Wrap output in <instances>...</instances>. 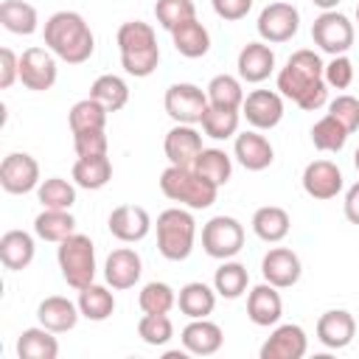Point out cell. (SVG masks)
Listing matches in <instances>:
<instances>
[{
    "instance_id": "obj_1",
    "label": "cell",
    "mask_w": 359,
    "mask_h": 359,
    "mask_svg": "<svg viewBox=\"0 0 359 359\" xmlns=\"http://www.w3.org/2000/svg\"><path fill=\"white\" fill-rule=\"evenodd\" d=\"M325 65L320 53L300 48L294 50L286 65L278 73V93L289 101H294L303 112H314L328 101V84L323 76Z\"/></svg>"
},
{
    "instance_id": "obj_2",
    "label": "cell",
    "mask_w": 359,
    "mask_h": 359,
    "mask_svg": "<svg viewBox=\"0 0 359 359\" xmlns=\"http://www.w3.org/2000/svg\"><path fill=\"white\" fill-rule=\"evenodd\" d=\"M45 45L56 59L67 65H81L95 50V36L79 11H56L45 20Z\"/></svg>"
},
{
    "instance_id": "obj_3",
    "label": "cell",
    "mask_w": 359,
    "mask_h": 359,
    "mask_svg": "<svg viewBox=\"0 0 359 359\" xmlns=\"http://www.w3.org/2000/svg\"><path fill=\"white\" fill-rule=\"evenodd\" d=\"M118 50H121V67L135 76V79H146L157 70L160 65V48H157V36L154 28L143 20H129L118 28Z\"/></svg>"
},
{
    "instance_id": "obj_4",
    "label": "cell",
    "mask_w": 359,
    "mask_h": 359,
    "mask_svg": "<svg viewBox=\"0 0 359 359\" xmlns=\"http://www.w3.org/2000/svg\"><path fill=\"white\" fill-rule=\"evenodd\" d=\"M160 191L171 202H180L191 210L210 208L216 202V194H219V188L210 180H205L194 165H168L160 174Z\"/></svg>"
},
{
    "instance_id": "obj_5",
    "label": "cell",
    "mask_w": 359,
    "mask_h": 359,
    "mask_svg": "<svg viewBox=\"0 0 359 359\" xmlns=\"http://www.w3.org/2000/svg\"><path fill=\"white\" fill-rule=\"evenodd\" d=\"M196 222L185 208H168L157 216V250L165 261H185L194 252Z\"/></svg>"
},
{
    "instance_id": "obj_6",
    "label": "cell",
    "mask_w": 359,
    "mask_h": 359,
    "mask_svg": "<svg viewBox=\"0 0 359 359\" xmlns=\"http://www.w3.org/2000/svg\"><path fill=\"white\" fill-rule=\"evenodd\" d=\"M56 261L62 269V278L70 289H84L95 283V244L84 233H73L65 241H59Z\"/></svg>"
},
{
    "instance_id": "obj_7",
    "label": "cell",
    "mask_w": 359,
    "mask_h": 359,
    "mask_svg": "<svg viewBox=\"0 0 359 359\" xmlns=\"http://www.w3.org/2000/svg\"><path fill=\"white\" fill-rule=\"evenodd\" d=\"M244 247V224L233 216H213L210 222H205L202 227V250L216 258V261H227L236 258Z\"/></svg>"
},
{
    "instance_id": "obj_8",
    "label": "cell",
    "mask_w": 359,
    "mask_h": 359,
    "mask_svg": "<svg viewBox=\"0 0 359 359\" xmlns=\"http://www.w3.org/2000/svg\"><path fill=\"white\" fill-rule=\"evenodd\" d=\"M163 107L168 112V118L174 123H202L210 101H208V93L191 81H177L165 90V98H163Z\"/></svg>"
},
{
    "instance_id": "obj_9",
    "label": "cell",
    "mask_w": 359,
    "mask_h": 359,
    "mask_svg": "<svg viewBox=\"0 0 359 359\" xmlns=\"http://www.w3.org/2000/svg\"><path fill=\"white\" fill-rule=\"evenodd\" d=\"M311 39L314 45L328 53V56H339V53H348L353 39H356V31H353V22L339 14L337 8L334 11H323L314 25H311Z\"/></svg>"
},
{
    "instance_id": "obj_10",
    "label": "cell",
    "mask_w": 359,
    "mask_h": 359,
    "mask_svg": "<svg viewBox=\"0 0 359 359\" xmlns=\"http://www.w3.org/2000/svg\"><path fill=\"white\" fill-rule=\"evenodd\" d=\"M258 36L269 45H280V42H289L297 28H300V11L292 6V3H269L261 8L258 14Z\"/></svg>"
},
{
    "instance_id": "obj_11",
    "label": "cell",
    "mask_w": 359,
    "mask_h": 359,
    "mask_svg": "<svg viewBox=\"0 0 359 359\" xmlns=\"http://www.w3.org/2000/svg\"><path fill=\"white\" fill-rule=\"evenodd\" d=\"M59 67H56V53L48 48H28L20 56V81L22 87L34 93H45L56 84Z\"/></svg>"
},
{
    "instance_id": "obj_12",
    "label": "cell",
    "mask_w": 359,
    "mask_h": 359,
    "mask_svg": "<svg viewBox=\"0 0 359 359\" xmlns=\"http://www.w3.org/2000/svg\"><path fill=\"white\" fill-rule=\"evenodd\" d=\"M39 163L28 151H11L0 163V185L6 194H28L39 188Z\"/></svg>"
},
{
    "instance_id": "obj_13",
    "label": "cell",
    "mask_w": 359,
    "mask_h": 359,
    "mask_svg": "<svg viewBox=\"0 0 359 359\" xmlns=\"http://www.w3.org/2000/svg\"><path fill=\"white\" fill-rule=\"evenodd\" d=\"M241 115L258 132L275 129L283 121V95L275 93V90H252V93L244 95Z\"/></svg>"
},
{
    "instance_id": "obj_14",
    "label": "cell",
    "mask_w": 359,
    "mask_h": 359,
    "mask_svg": "<svg viewBox=\"0 0 359 359\" xmlns=\"http://www.w3.org/2000/svg\"><path fill=\"white\" fill-rule=\"evenodd\" d=\"M300 182H303V191H306L311 199H320V202L334 199V196L342 191V185H345L339 165L331 163V160H311V163L303 168Z\"/></svg>"
},
{
    "instance_id": "obj_15",
    "label": "cell",
    "mask_w": 359,
    "mask_h": 359,
    "mask_svg": "<svg viewBox=\"0 0 359 359\" xmlns=\"http://www.w3.org/2000/svg\"><path fill=\"white\" fill-rule=\"evenodd\" d=\"M261 275L266 283L278 286V289H289L300 280L303 275V264L297 258L294 250L289 247H272L264 258H261Z\"/></svg>"
},
{
    "instance_id": "obj_16",
    "label": "cell",
    "mask_w": 359,
    "mask_h": 359,
    "mask_svg": "<svg viewBox=\"0 0 359 359\" xmlns=\"http://www.w3.org/2000/svg\"><path fill=\"white\" fill-rule=\"evenodd\" d=\"M309 351V337L300 325L283 323L275 325V331L261 345V359H303Z\"/></svg>"
},
{
    "instance_id": "obj_17",
    "label": "cell",
    "mask_w": 359,
    "mask_h": 359,
    "mask_svg": "<svg viewBox=\"0 0 359 359\" xmlns=\"http://www.w3.org/2000/svg\"><path fill=\"white\" fill-rule=\"evenodd\" d=\"M107 227L109 233L123 241V244H135V241H143L151 230V216L146 213V208L140 205H118L109 219H107Z\"/></svg>"
},
{
    "instance_id": "obj_18",
    "label": "cell",
    "mask_w": 359,
    "mask_h": 359,
    "mask_svg": "<svg viewBox=\"0 0 359 359\" xmlns=\"http://www.w3.org/2000/svg\"><path fill=\"white\" fill-rule=\"evenodd\" d=\"M202 149V135L191 123H174L165 132L163 151L168 157V165H194Z\"/></svg>"
},
{
    "instance_id": "obj_19",
    "label": "cell",
    "mask_w": 359,
    "mask_h": 359,
    "mask_svg": "<svg viewBox=\"0 0 359 359\" xmlns=\"http://www.w3.org/2000/svg\"><path fill=\"white\" fill-rule=\"evenodd\" d=\"M140 272H143V261L132 247H118L104 261V280L115 292L132 289L140 280Z\"/></svg>"
},
{
    "instance_id": "obj_20",
    "label": "cell",
    "mask_w": 359,
    "mask_h": 359,
    "mask_svg": "<svg viewBox=\"0 0 359 359\" xmlns=\"http://www.w3.org/2000/svg\"><path fill=\"white\" fill-rule=\"evenodd\" d=\"M236 67H238V79L247 81V84H261L272 76L275 70V50L269 48V42H247L241 50H238V59H236Z\"/></svg>"
},
{
    "instance_id": "obj_21",
    "label": "cell",
    "mask_w": 359,
    "mask_h": 359,
    "mask_svg": "<svg viewBox=\"0 0 359 359\" xmlns=\"http://www.w3.org/2000/svg\"><path fill=\"white\" fill-rule=\"evenodd\" d=\"M280 314H283V300H280L278 286L264 280V283L250 289V294H247V317H250L252 325H258V328L278 325Z\"/></svg>"
},
{
    "instance_id": "obj_22",
    "label": "cell",
    "mask_w": 359,
    "mask_h": 359,
    "mask_svg": "<svg viewBox=\"0 0 359 359\" xmlns=\"http://www.w3.org/2000/svg\"><path fill=\"white\" fill-rule=\"evenodd\" d=\"M356 337V320L351 311L345 309H328L325 314H320L317 320V339L331 348V351H342L353 342Z\"/></svg>"
},
{
    "instance_id": "obj_23",
    "label": "cell",
    "mask_w": 359,
    "mask_h": 359,
    "mask_svg": "<svg viewBox=\"0 0 359 359\" xmlns=\"http://www.w3.org/2000/svg\"><path fill=\"white\" fill-rule=\"evenodd\" d=\"M233 157H236L238 165H244L247 171H264V168L272 165L275 149H272V143H269L258 129H250V132L236 135Z\"/></svg>"
},
{
    "instance_id": "obj_24",
    "label": "cell",
    "mask_w": 359,
    "mask_h": 359,
    "mask_svg": "<svg viewBox=\"0 0 359 359\" xmlns=\"http://www.w3.org/2000/svg\"><path fill=\"white\" fill-rule=\"evenodd\" d=\"M180 339H182L185 353H194V356H213V353L222 348V342H224V331H222L216 323H210L208 317H202V320H191V323L182 328Z\"/></svg>"
},
{
    "instance_id": "obj_25",
    "label": "cell",
    "mask_w": 359,
    "mask_h": 359,
    "mask_svg": "<svg viewBox=\"0 0 359 359\" xmlns=\"http://www.w3.org/2000/svg\"><path fill=\"white\" fill-rule=\"evenodd\" d=\"M81 311H79V303L62 297V294H50L45 297L39 306H36V320L39 325L50 328L53 334H65V331H73L76 323H79Z\"/></svg>"
},
{
    "instance_id": "obj_26",
    "label": "cell",
    "mask_w": 359,
    "mask_h": 359,
    "mask_svg": "<svg viewBox=\"0 0 359 359\" xmlns=\"http://www.w3.org/2000/svg\"><path fill=\"white\" fill-rule=\"evenodd\" d=\"M34 236L25 233V230H6L0 236V261L6 269L11 272H20L25 269L31 261H34Z\"/></svg>"
},
{
    "instance_id": "obj_27",
    "label": "cell",
    "mask_w": 359,
    "mask_h": 359,
    "mask_svg": "<svg viewBox=\"0 0 359 359\" xmlns=\"http://www.w3.org/2000/svg\"><path fill=\"white\" fill-rule=\"evenodd\" d=\"M289 227H292V219L283 208L278 205H264L252 213V233L266 241V244H278L289 236Z\"/></svg>"
},
{
    "instance_id": "obj_28",
    "label": "cell",
    "mask_w": 359,
    "mask_h": 359,
    "mask_svg": "<svg viewBox=\"0 0 359 359\" xmlns=\"http://www.w3.org/2000/svg\"><path fill=\"white\" fill-rule=\"evenodd\" d=\"M171 42H174L177 53L185 56V59H199V56H205L210 50V34L196 17L182 22V25H177L171 31Z\"/></svg>"
},
{
    "instance_id": "obj_29",
    "label": "cell",
    "mask_w": 359,
    "mask_h": 359,
    "mask_svg": "<svg viewBox=\"0 0 359 359\" xmlns=\"http://www.w3.org/2000/svg\"><path fill=\"white\" fill-rule=\"evenodd\" d=\"M177 306H180V311H182L185 317L202 320V317L213 314V309H216V289H210V286L202 283V280H191V283H185V286L180 289Z\"/></svg>"
},
{
    "instance_id": "obj_30",
    "label": "cell",
    "mask_w": 359,
    "mask_h": 359,
    "mask_svg": "<svg viewBox=\"0 0 359 359\" xmlns=\"http://www.w3.org/2000/svg\"><path fill=\"white\" fill-rule=\"evenodd\" d=\"M17 356L20 359H56L59 356V342L50 328L36 325L25 328L17 337Z\"/></svg>"
},
{
    "instance_id": "obj_31",
    "label": "cell",
    "mask_w": 359,
    "mask_h": 359,
    "mask_svg": "<svg viewBox=\"0 0 359 359\" xmlns=\"http://www.w3.org/2000/svg\"><path fill=\"white\" fill-rule=\"evenodd\" d=\"M79 311L84 320H93V323H104L112 317L115 311V297L109 292V286H101V283H90L84 289H79Z\"/></svg>"
},
{
    "instance_id": "obj_32",
    "label": "cell",
    "mask_w": 359,
    "mask_h": 359,
    "mask_svg": "<svg viewBox=\"0 0 359 359\" xmlns=\"http://www.w3.org/2000/svg\"><path fill=\"white\" fill-rule=\"evenodd\" d=\"M0 25L11 34L31 36L39 28V14L25 0H3L0 3Z\"/></svg>"
},
{
    "instance_id": "obj_33",
    "label": "cell",
    "mask_w": 359,
    "mask_h": 359,
    "mask_svg": "<svg viewBox=\"0 0 359 359\" xmlns=\"http://www.w3.org/2000/svg\"><path fill=\"white\" fill-rule=\"evenodd\" d=\"M112 180V163L109 157H79L73 163V182L84 191H101Z\"/></svg>"
},
{
    "instance_id": "obj_34",
    "label": "cell",
    "mask_w": 359,
    "mask_h": 359,
    "mask_svg": "<svg viewBox=\"0 0 359 359\" xmlns=\"http://www.w3.org/2000/svg\"><path fill=\"white\" fill-rule=\"evenodd\" d=\"M34 233L42 241H65L67 236L76 233V219L70 210H53V208H42V213L34 219Z\"/></svg>"
},
{
    "instance_id": "obj_35",
    "label": "cell",
    "mask_w": 359,
    "mask_h": 359,
    "mask_svg": "<svg viewBox=\"0 0 359 359\" xmlns=\"http://www.w3.org/2000/svg\"><path fill=\"white\" fill-rule=\"evenodd\" d=\"M247 286H250V272H247V266L238 264V261H233V258L222 261V266H219L216 275H213V289H216V294L224 297V300H236V297H241V294L247 292Z\"/></svg>"
},
{
    "instance_id": "obj_36",
    "label": "cell",
    "mask_w": 359,
    "mask_h": 359,
    "mask_svg": "<svg viewBox=\"0 0 359 359\" xmlns=\"http://www.w3.org/2000/svg\"><path fill=\"white\" fill-rule=\"evenodd\" d=\"M90 98H95L107 112H118V109H123L126 101H129V87H126V81H123L121 76L104 73V76H98V79L90 84Z\"/></svg>"
},
{
    "instance_id": "obj_37",
    "label": "cell",
    "mask_w": 359,
    "mask_h": 359,
    "mask_svg": "<svg viewBox=\"0 0 359 359\" xmlns=\"http://www.w3.org/2000/svg\"><path fill=\"white\" fill-rule=\"evenodd\" d=\"M208 101L210 107H222V109H241L244 104V87L241 79L230 76V73H219L208 81Z\"/></svg>"
},
{
    "instance_id": "obj_38",
    "label": "cell",
    "mask_w": 359,
    "mask_h": 359,
    "mask_svg": "<svg viewBox=\"0 0 359 359\" xmlns=\"http://www.w3.org/2000/svg\"><path fill=\"white\" fill-rule=\"evenodd\" d=\"M194 168L205 180H210L216 188L227 185L230 177H233V160H230V154L224 149H202L199 157H196V163H194Z\"/></svg>"
},
{
    "instance_id": "obj_39",
    "label": "cell",
    "mask_w": 359,
    "mask_h": 359,
    "mask_svg": "<svg viewBox=\"0 0 359 359\" xmlns=\"http://www.w3.org/2000/svg\"><path fill=\"white\" fill-rule=\"evenodd\" d=\"M107 109L95 101V98H81L70 107L67 112V123H70V132H90V129H104L107 126Z\"/></svg>"
},
{
    "instance_id": "obj_40",
    "label": "cell",
    "mask_w": 359,
    "mask_h": 359,
    "mask_svg": "<svg viewBox=\"0 0 359 359\" xmlns=\"http://www.w3.org/2000/svg\"><path fill=\"white\" fill-rule=\"evenodd\" d=\"M36 199L42 202V208H53V210H70L76 205V185L62 180V177H48L39 182L36 188Z\"/></svg>"
},
{
    "instance_id": "obj_41",
    "label": "cell",
    "mask_w": 359,
    "mask_h": 359,
    "mask_svg": "<svg viewBox=\"0 0 359 359\" xmlns=\"http://www.w3.org/2000/svg\"><path fill=\"white\" fill-rule=\"evenodd\" d=\"M311 143L320 151H342L348 143V129L334 118V115H323L314 126H311Z\"/></svg>"
},
{
    "instance_id": "obj_42",
    "label": "cell",
    "mask_w": 359,
    "mask_h": 359,
    "mask_svg": "<svg viewBox=\"0 0 359 359\" xmlns=\"http://www.w3.org/2000/svg\"><path fill=\"white\" fill-rule=\"evenodd\" d=\"M137 306L143 314H168L177 306V292L165 280H151L140 289Z\"/></svg>"
},
{
    "instance_id": "obj_43",
    "label": "cell",
    "mask_w": 359,
    "mask_h": 359,
    "mask_svg": "<svg viewBox=\"0 0 359 359\" xmlns=\"http://www.w3.org/2000/svg\"><path fill=\"white\" fill-rule=\"evenodd\" d=\"M241 109H222V107H208L205 118H202V132L213 140H227L238 135V115Z\"/></svg>"
},
{
    "instance_id": "obj_44",
    "label": "cell",
    "mask_w": 359,
    "mask_h": 359,
    "mask_svg": "<svg viewBox=\"0 0 359 359\" xmlns=\"http://www.w3.org/2000/svg\"><path fill=\"white\" fill-rule=\"evenodd\" d=\"M154 17L171 34L177 25L196 17V3L194 0H157L154 3Z\"/></svg>"
},
{
    "instance_id": "obj_45",
    "label": "cell",
    "mask_w": 359,
    "mask_h": 359,
    "mask_svg": "<svg viewBox=\"0 0 359 359\" xmlns=\"http://www.w3.org/2000/svg\"><path fill=\"white\" fill-rule=\"evenodd\" d=\"M137 337L146 345L160 348V345H165L174 337V325H171L168 314H143L137 320Z\"/></svg>"
},
{
    "instance_id": "obj_46",
    "label": "cell",
    "mask_w": 359,
    "mask_h": 359,
    "mask_svg": "<svg viewBox=\"0 0 359 359\" xmlns=\"http://www.w3.org/2000/svg\"><path fill=\"white\" fill-rule=\"evenodd\" d=\"M328 115H334L345 129L348 135H353L359 129V98L353 95H337L334 101H328Z\"/></svg>"
},
{
    "instance_id": "obj_47",
    "label": "cell",
    "mask_w": 359,
    "mask_h": 359,
    "mask_svg": "<svg viewBox=\"0 0 359 359\" xmlns=\"http://www.w3.org/2000/svg\"><path fill=\"white\" fill-rule=\"evenodd\" d=\"M73 149L79 157H104L109 149V140L104 129H90V132H73Z\"/></svg>"
},
{
    "instance_id": "obj_48",
    "label": "cell",
    "mask_w": 359,
    "mask_h": 359,
    "mask_svg": "<svg viewBox=\"0 0 359 359\" xmlns=\"http://www.w3.org/2000/svg\"><path fill=\"white\" fill-rule=\"evenodd\" d=\"M323 76H325V84H328V87H334V90H348V87L353 84V62H351L345 53L331 56V62L325 65Z\"/></svg>"
},
{
    "instance_id": "obj_49",
    "label": "cell",
    "mask_w": 359,
    "mask_h": 359,
    "mask_svg": "<svg viewBox=\"0 0 359 359\" xmlns=\"http://www.w3.org/2000/svg\"><path fill=\"white\" fill-rule=\"evenodd\" d=\"M216 17L227 20V22H236V20H244L252 8V0H210Z\"/></svg>"
},
{
    "instance_id": "obj_50",
    "label": "cell",
    "mask_w": 359,
    "mask_h": 359,
    "mask_svg": "<svg viewBox=\"0 0 359 359\" xmlns=\"http://www.w3.org/2000/svg\"><path fill=\"white\" fill-rule=\"evenodd\" d=\"M20 79V56L11 48L0 50V90H8Z\"/></svg>"
},
{
    "instance_id": "obj_51",
    "label": "cell",
    "mask_w": 359,
    "mask_h": 359,
    "mask_svg": "<svg viewBox=\"0 0 359 359\" xmlns=\"http://www.w3.org/2000/svg\"><path fill=\"white\" fill-rule=\"evenodd\" d=\"M342 210H345V219L351 224H359V182H353L345 194V202H342Z\"/></svg>"
},
{
    "instance_id": "obj_52",
    "label": "cell",
    "mask_w": 359,
    "mask_h": 359,
    "mask_svg": "<svg viewBox=\"0 0 359 359\" xmlns=\"http://www.w3.org/2000/svg\"><path fill=\"white\" fill-rule=\"evenodd\" d=\"M311 3H314L317 8H323V11H334V8H337L342 0H311Z\"/></svg>"
},
{
    "instance_id": "obj_53",
    "label": "cell",
    "mask_w": 359,
    "mask_h": 359,
    "mask_svg": "<svg viewBox=\"0 0 359 359\" xmlns=\"http://www.w3.org/2000/svg\"><path fill=\"white\" fill-rule=\"evenodd\" d=\"M353 165H356V171H359V146H356V151H353Z\"/></svg>"
},
{
    "instance_id": "obj_54",
    "label": "cell",
    "mask_w": 359,
    "mask_h": 359,
    "mask_svg": "<svg viewBox=\"0 0 359 359\" xmlns=\"http://www.w3.org/2000/svg\"><path fill=\"white\" fill-rule=\"evenodd\" d=\"M356 22H359V3H356Z\"/></svg>"
}]
</instances>
